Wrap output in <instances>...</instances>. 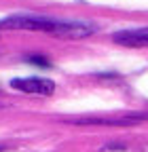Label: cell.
Here are the masks:
<instances>
[{
  "mask_svg": "<svg viewBox=\"0 0 148 152\" xmlns=\"http://www.w3.org/2000/svg\"><path fill=\"white\" fill-rule=\"evenodd\" d=\"M59 21H51V19H38V17H11L0 21V28L9 30H45V32H57Z\"/></svg>",
  "mask_w": 148,
  "mask_h": 152,
  "instance_id": "obj_1",
  "label": "cell"
},
{
  "mask_svg": "<svg viewBox=\"0 0 148 152\" xmlns=\"http://www.w3.org/2000/svg\"><path fill=\"white\" fill-rule=\"evenodd\" d=\"M11 87L23 93H34V95H51L55 89V85L47 78H15L11 80Z\"/></svg>",
  "mask_w": 148,
  "mask_h": 152,
  "instance_id": "obj_2",
  "label": "cell"
},
{
  "mask_svg": "<svg viewBox=\"0 0 148 152\" xmlns=\"http://www.w3.org/2000/svg\"><path fill=\"white\" fill-rule=\"evenodd\" d=\"M114 40L121 45H131V47H140V45H148V28L144 30H125L114 34Z\"/></svg>",
  "mask_w": 148,
  "mask_h": 152,
  "instance_id": "obj_3",
  "label": "cell"
},
{
  "mask_svg": "<svg viewBox=\"0 0 148 152\" xmlns=\"http://www.w3.org/2000/svg\"><path fill=\"white\" fill-rule=\"evenodd\" d=\"M97 28L95 26H91V23H64L59 21L57 26V32L55 34H64V36H89V34H93Z\"/></svg>",
  "mask_w": 148,
  "mask_h": 152,
  "instance_id": "obj_4",
  "label": "cell"
},
{
  "mask_svg": "<svg viewBox=\"0 0 148 152\" xmlns=\"http://www.w3.org/2000/svg\"><path fill=\"white\" fill-rule=\"evenodd\" d=\"M28 61H32V64H36V66H49V61L45 59V57H40V55H32Z\"/></svg>",
  "mask_w": 148,
  "mask_h": 152,
  "instance_id": "obj_5",
  "label": "cell"
}]
</instances>
